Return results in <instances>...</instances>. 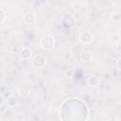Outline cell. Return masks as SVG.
I'll return each mask as SVG.
<instances>
[{"instance_id":"1","label":"cell","mask_w":121,"mask_h":121,"mask_svg":"<svg viewBox=\"0 0 121 121\" xmlns=\"http://www.w3.org/2000/svg\"><path fill=\"white\" fill-rule=\"evenodd\" d=\"M40 46L47 51H50L55 46V39L51 35H44L40 40Z\"/></svg>"},{"instance_id":"2","label":"cell","mask_w":121,"mask_h":121,"mask_svg":"<svg viewBox=\"0 0 121 121\" xmlns=\"http://www.w3.org/2000/svg\"><path fill=\"white\" fill-rule=\"evenodd\" d=\"M78 40H79V43L84 45L90 44L94 41V34L89 30H84V31L80 32V34L78 36Z\"/></svg>"},{"instance_id":"3","label":"cell","mask_w":121,"mask_h":121,"mask_svg":"<svg viewBox=\"0 0 121 121\" xmlns=\"http://www.w3.org/2000/svg\"><path fill=\"white\" fill-rule=\"evenodd\" d=\"M32 65L36 68H43L46 64V59L42 54H37L32 59Z\"/></svg>"},{"instance_id":"4","label":"cell","mask_w":121,"mask_h":121,"mask_svg":"<svg viewBox=\"0 0 121 121\" xmlns=\"http://www.w3.org/2000/svg\"><path fill=\"white\" fill-rule=\"evenodd\" d=\"M23 20L25 22V24L26 25H32V24H35L37 22V16L34 12L32 11H28L26 13H25L24 17H23Z\"/></svg>"},{"instance_id":"5","label":"cell","mask_w":121,"mask_h":121,"mask_svg":"<svg viewBox=\"0 0 121 121\" xmlns=\"http://www.w3.org/2000/svg\"><path fill=\"white\" fill-rule=\"evenodd\" d=\"M5 103L9 108H14L18 105V99L15 95H10L5 99Z\"/></svg>"},{"instance_id":"6","label":"cell","mask_w":121,"mask_h":121,"mask_svg":"<svg viewBox=\"0 0 121 121\" xmlns=\"http://www.w3.org/2000/svg\"><path fill=\"white\" fill-rule=\"evenodd\" d=\"M19 55H20L21 59H23V60H29L31 58V56H32V53H31V50L29 48L24 47V48H22L20 50Z\"/></svg>"},{"instance_id":"7","label":"cell","mask_w":121,"mask_h":121,"mask_svg":"<svg viewBox=\"0 0 121 121\" xmlns=\"http://www.w3.org/2000/svg\"><path fill=\"white\" fill-rule=\"evenodd\" d=\"M87 83L91 87H96L100 83V79L97 76H91L87 78Z\"/></svg>"},{"instance_id":"8","label":"cell","mask_w":121,"mask_h":121,"mask_svg":"<svg viewBox=\"0 0 121 121\" xmlns=\"http://www.w3.org/2000/svg\"><path fill=\"white\" fill-rule=\"evenodd\" d=\"M79 58H80V60L82 62H89V61H91L93 56H92L91 52H89V51H83V52L80 53Z\"/></svg>"},{"instance_id":"9","label":"cell","mask_w":121,"mask_h":121,"mask_svg":"<svg viewBox=\"0 0 121 121\" xmlns=\"http://www.w3.org/2000/svg\"><path fill=\"white\" fill-rule=\"evenodd\" d=\"M0 15H1V18H0V23H4L6 18H7V13L5 11V9L2 8L0 9Z\"/></svg>"},{"instance_id":"10","label":"cell","mask_w":121,"mask_h":121,"mask_svg":"<svg viewBox=\"0 0 121 121\" xmlns=\"http://www.w3.org/2000/svg\"><path fill=\"white\" fill-rule=\"evenodd\" d=\"M64 75H65V77H66V78H72V76H73V71L69 69V70H67V71H65V72H64Z\"/></svg>"},{"instance_id":"11","label":"cell","mask_w":121,"mask_h":121,"mask_svg":"<svg viewBox=\"0 0 121 121\" xmlns=\"http://www.w3.org/2000/svg\"><path fill=\"white\" fill-rule=\"evenodd\" d=\"M115 54L119 58H121V45H118V46L115 47Z\"/></svg>"},{"instance_id":"12","label":"cell","mask_w":121,"mask_h":121,"mask_svg":"<svg viewBox=\"0 0 121 121\" xmlns=\"http://www.w3.org/2000/svg\"><path fill=\"white\" fill-rule=\"evenodd\" d=\"M116 67L118 70L121 71V58H119L117 60H116Z\"/></svg>"}]
</instances>
